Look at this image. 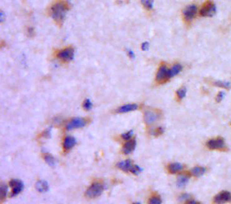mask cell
Returning <instances> with one entry per match:
<instances>
[{"mask_svg":"<svg viewBox=\"0 0 231 204\" xmlns=\"http://www.w3.org/2000/svg\"><path fill=\"white\" fill-rule=\"evenodd\" d=\"M83 108L87 111L90 110L91 108H92V101H91L89 99L85 100V101H84V102H83Z\"/></svg>","mask_w":231,"mask_h":204,"instance_id":"obj_27","label":"cell"},{"mask_svg":"<svg viewBox=\"0 0 231 204\" xmlns=\"http://www.w3.org/2000/svg\"><path fill=\"white\" fill-rule=\"evenodd\" d=\"M133 204H140V202H134Z\"/></svg>","mask_w":231,"mask_h":204,"instance_id":"obj_38","label":"cell"},{"mask_svg":"<svg viewBox=\"0 0 231 204\" xmlns=\"http://www.w3.org/2000/svg\"><path fill=\"white\" fill-rule=\"evenodd\" d=\"M104 189H105V187H104L103 183H100V182H96V183H92L88 188L86 192V195L89 199H94V198L98 197L101 195Z\"/></svg>","mask_w":231,"mask_h":204,"instance_id":"obj_2","label":"cell"},{"mask_svg":"<svg viewBox=\"0 0 231 204\" xmlns=\"http://www.w3.org/2000/svg\"><path fill=\"white\" fill-rule=\"evenodd\" d=\"M162 200L160 198V196H151L148 200V204H161Z\"/></svg>","mask_w":231,"mask_h":204,"instance_id":"obj_26","label":"cell"},{"mask_svg":"<svg viewBox=\"0 0 231 204\" xmlns=\"http://www.w3.org/2000/svg\"><path fill=\"white\" fill-rule=\"evenodd\" d=\"M73 55H74V51L72 47H67L63 50H60L57 53V57L60 59L63 60L64 62H69L73 60Z\"/></svg>","mask_w":231,"mask_h":204,"instance_id":"obj_9","label":"cell"},{"mask_svg":"<svg viewBox=\"0 0 231 204\" xmlns=\"http://www.w3.org/2000/svg\"><path fill=\"white\" fill-rule=\"evenodd\" d=\"M141 49H142V50H144V51H147V50L149 49V43H148V42H143L142 45H141Z\"/></svg>","mask_w":231,"mask_h":204,"instance_id":"obj_33","label":"cell"},{"mask_svg":"<svg viewBox=\"0 0 231 204\" xmlns=\"http://www.w3.org/2000/svg\"><path fill=\"white\" fill-rule=\"evenodd\" d=\"M86 120L85 118H81V117H75L73 119L68 123L67 126H66V129L67 130H73L75 128H83L84 126H86Z\"/></svg>","mask_w":231,"mask_h":204,"instance_id":"obj_6","label":"cell"},{"mask_svg":"<svg viewBox=\"0 0 231 204\" xmlns=\"http://www.w3.org/2000/svg\"><path fill=\"white\" fill-rule=\"evenodd\" d=\"M127 53H128V57L131 58H135V53L132 50H127Z\"/></svg>","mask_w":231,"mask_h":204,"instance_id":"obj_34","label":"cell"},{"mask_svg":"<svg viewBox=\"0 0 231 204\" xmlns=\"http://www.w3.org/2000/svg\"><path fill=\"white\" fill-rule=\"evenodd\" d=\"M176 94H177V97L179 98V100L183 99L185 97V96H186V94H187V88L184 87V86L181 87L177 90Z\"/></svg>","mask_w":231,"mask_h":204,"instance_id":"obj_24","label":"cell"},{"mask_svg":"<svg viewBox=\"0 0 231 204\" xmlns=\"http://www.w3.org/2000/svg\"><path fill=\"white\" fill-rule=\"evenodd\" d=\"M189 197H190V195H189L188 194H183V195H182L181 196H180V199H181V200H183V199H188Z\"/></svg>","mask_w":231,"mask_h":204,"instance_id":"obj_36","label":"cell"},{"mask_svg":"<svg viewBox=\"0 0 231 204\" xmlns=\"http://www.w3.org/2000/svg\"><path fill=\"white\" fill-rule=\"evenodd\" d=\"M224 92H222V91H221V92H219V93L217 94V96H216V101L217 102H220V101H222V99L224 98Z\"/></svg>","mask_w":231,"mask_h":204,"instance_id":"obj_32","label":"cell"},{"mask_svg":"<svg viewBox=\"0 0 231 204\" xmlns=\"http://www.w3.org/2000/svg\"><path fill=\"white\" fill-rule=\"evenodd\" d=\"M76 144V140L73 137H67L65 138L64 143H63V147L66 151H69L73 147H74Z\"/></svg>","mask_w":231,"mask_h":204,"instance_id":"obj_14","label":"cell"},{"mask_svg":"<svg viewBox=\"0 0 231 204\" xmlns=\"http://www.w3.org/2000/svg\"><path fill=\"white\" fill-rule=\"evenodd\" d=\"M185 204H201V203H200V202H197V201L192 200V199H191V200H187Z\"/></svg>","mask_w":231,"mask_h":204,"instance_id":"obj_35","label":"cell"},{"mask_svg":"<svg viewBox=\"0 0 231 204\" xmlns=\"http://www.w3.org/2000/svg\"><path fill=\"white\" fill-rule=\"evenodd\" d=\"M200 15L203 17H212L216 13V7L211 1H206L200 10Z\"/></svg>","mask_w":231,"mask_h":204,"instance_id":"obj_5","label":"cell"},{"mask_svg":"<svg viewBox=\"0 0 231 204\" xmlns=\"http://www.w3.org/2000/svg\"><path fill=\"white\" fill-rule=\"evenodd\" d=\"M36 189L41 193H45L49 191V184L45 180H38L35 184Z\"/></svg>","mask_w":231,"mask_h":204,"instance_id":"obj_15","label":"cell"},{"mask_svg":"<svg viewBox=\"0 0 231 204\" xmlns=\"http://www.w3.org/2000/svg\"><path fill=\"white\" fill-rule=\"evenodd\" d=\"M142 171H143V169L141 168L140 166L132 165V167H131V169H130L129 172H131L132 174H134V175H138L139 173L142 172Z\"/></svg>","mask_w":231,"mask_h":204,"instance_id":"obj_28","label":"cell"},{"mask_svg":"<svg viewBox=\"0 0 231 204\" xmlns=\"http://www.w3.org/2000/svg\"><path fill=\"white\" fill-rule=\"evenodd\" d=\"M51 127H49L48 128H46L43 131V132L42 133V137H45V138H50L51 137Z\"/></svg>","mask_w":231,"mask_h":204,"instance_id":"obj_29","label":"cell"},{"mask_svg":"<svg viewBox=\"0 0 231 204\" xmlns=\"http://www.w3.org/2000/svg\"><path fill=\"white\" fill-rule=\"evenodd\" d=\"M205 172H206V168L203 167H200V166L194 167V168H192L191 171H190L191 175L194 176V177H200L203 174H205Z\"/></svg>","mask_w":231,"mask_h":204,"instance_id":"obj_19","label":"cell"},{"mask_svg":"<svg viewBox=\"0 0 231 204\" xmlns=\"http://www.w3.org/2000/svg\"><path fill=\"white\" fill-rule=\"evenodd\" d=\"M189 179H190V176L187 174H183L181 176H179L177 179V186L179 187H183L186 186L187 183L189 181Z\"/></svg>","mask_w":231,"mask_h":204,"instance_id":"obj_18","label":"cell"},{"mask_svg":"<svg viewBox=\"0 0 231 204\" xmlns=\"http://www.w3.org/2000/svg\"><path fill=\"white\" fill-rule=\"evenodd\" d=\"M159 117L160 115L155 111L148 110L144 113V121L147 125H151L159 119Z\"/></svg>","mask_w":231,"mask_h":204,"instance_id":"obj_11","label":"cell"},{"mask_svg":"<svg viewBox=\"0 0 231 204\" xmlns=\"http://www.w3.org/2000/svg\"><path fill=\"white\" fill-rule=\"evenodd\" d=\"M213 85L217 87L223 88V89H229L231 86L229 82H224V81H215L213 82Z\"/></svg>","mask_w":231,"mask_h":204,"instance_id":"obj_21","label":"cell"},{"mask_svg":"<svg viewBox=\"0 0 231 204\" xmlns=\"http://www.w3.org/2000/svg\"><path fill=\"white\" fill-rule=\"evenodd\" d=\"M164 132V128H162V127H159V128H157L156 129L153 130L151 133H152L153 135H155V136H160V135H162Z\"/></svg>","mask_w":231,"mask_h":204,"instance_id":"obj_31","label":"cell"},{"mask_svg":"<svg viewBox=\"0 0 231 204\" xmlns=\"http://www.w3.org/2000/svg\"><path fill=\"white\" fill-rule=\"evenodd\" d=\"M44 160H45V162H46V163H47L49 166H50V167H53V166H55V163H56L55 159L53 158L51 155H50V154L45 155Z\"/></svg>","mask_w":231,"mask_h":204,"instance_id":"obj_22","label":"cell"},{"mask_svg":"<svg viewBox=\"0 0 231 204\" xmlns=\"http://www.w3.org/2000/svg\"><path fill=\"white\" fill-rule=\"evenodd\" d=\"M10 186L12 187V192H11V197H14L18 195L23 190L24 185L21 180L18 179H11L10 181Z\"/></svg>","mask_w":231,"mask_h":204,"instance_id":"obj_10","label":"cell"},{"mask_svg":"<svg viewBox=\"0 0 231 204\" xmlns=\"http://www.w3.org/2000/svg\"><path fill=\"white\" fill-rule=\"evenodd\" d=\"M7 192H8V187L7 185L2 184L1 185V188H0V198H1V202L5 199L6 196L7 195Z\"/></svg>","mask_w":231,"mask_h":204,"instance_id":"obj_23","label":"cell"},{"mask_svg":"<svg viewBox=\"0 0 231 204\" xmlns=\"http://www.w3.org/2000/svg\"><path fill=\"white\" fill-rule=\"evenodd\" d=\"M132 136H133V131H132V130H131V131H128V132H125V133H123L122 136H121V137H122L123 139L126 140H129L130 139L132 138Z\"/></svg>","mask_w":231,"mask_h":204,"instance_id":"obj_30","label":"cell"},{"mask_svg":"<svg viewBox=\"0 0 231 204\" xmlns=\"http://www.w3.org/2000/svg\"><path fill=\"white\" fill-rule=\"evenodd\" d=\"M196 13H197V7L194 4L189 5L183 10V18L187 22H190L195 17Z\"/></svg>","mask_w":231,"mask_h":204,"instance_id":"obj_8","label":"cell"},{"mask_svg":"<svg viewBox=\"0 0 231 204\" xmlns=\"http://www.w3.org/2000/svg\"><path fill=\"white\" fill-rule=\"evenodd\" d=\"M135 146H136V141H135V139L128 140V142L125 143V145H124L123 152L127 155L130 154V153H132L135 150Z\"/></svg>","mask_w":231,"mask_h":204,"instance_id":"obj_12","label":"cell"},{"mask_svg":"<svg viewBox=\"0 0 231 204\" xmlns=\"http://www.w3.org/2000/svg\"><path fill=\"white\" fill-rule=\"evenodd\" d=\"M183 164L179 163H170L168 166H167V170L171 174H174V173H176V172H180V171L183 170Z\"/></svg>","mask_w":231,"mask_h":204,"instance_id":"obj_16","label":"cell"},{"mask_svg":"<svg viewBox=\"0 0 231 204\" xmlns=\"http://www.w3.org/2000/svg\"><path fill=\"white\" fill-rule=\"evenodd\" d=\"M153 0H141V3L148 11L153 8Z\"/></svg>","mask_w":231,"mask_h":204,"instance_id":"obj_25","label":"cell"},{"mask_svg":"<svg viewBox=\"0 0 231 204\" xmlns=\"http://www.w3.org/2000/svg\"><path fill=\"white\" fill-rule=\"evenodd\" d=\"M206 147L210 150H219V151H226V150L224 139L222 137H216V138L209 140L206 143Z\"/></svg>","mask_w":231,"mask_h":204,"instance_id":"obj_3","label":"cell"},{"mask_svg":"<svg viewBox=\"0 0 231 204\" xmlns=\"http://www.w3.org/2000/svg\"><path fill=\"white\" fill-rule=\"evenodd\" d=\"M171 73H170V69L167 68L166 65L163 64L160 66L156 74V82L159 83H164L168 81L171 78Z\"/></svg>","mask_w":231,"mask_h":204,"instance_id":"obj_4","label":"cell"},{"mask_svg":"<svg viewBox=\"0 0 231 204\" xmlns=\"http://www.w3.org/2000/svg\"><path fill=\"white\" fill-rule=\"evenodd\" d=\"M182 69H183V67H182L181 65L178 64V63L174 65V66L170 69V73H171V77L176 76V75H178L179 73L182 71Z\"/></svg>","mask_w":231,"mask_h":204,"instance_id":"obj_20","label":"cell"},{"mask_svg":"<svg viewBox=\"0 0 231 204\" xmlns=\"http://www.w3.org/2000/svg\"><path fill=\"white\" fill-rule=\"evenodd\" d=\"M67 10V3L64 2H57L50 8V15L58 24H61L64 21Z\"/></svg>","mask_w":231,"mask_h":204,"instance_id":"obj_1","label":"cell"},{"mask_svg":"<svg viewBox=\"0 0 231 204\" xmlns=\"http://www.w3.org/2000/svg\"><path fill=\"white\" fill-rule=\"evenodd\" d=\"M132 166V161L130 160H126L125 161H121L117 163V167H119L120 170L124 171V172H129L131 167Z\"/></svg>","mask_w":231,"mask_h":204,"instance_id":"obj_17","label":"cell"},{"mask_svg":"<svg viewBox=\"0 0 231 204\" xmlns=\"http://www.w3.org/2000/svg\"><path fill=\"white\" fill-rule=\"evenodd\" d=\"M28 33L30 34V36H32L34 34V29L31 28V27L28 28Z\"/></svg>","mask_w":231,"mask_h":204,"instance_id":"obj_37","label":"cell"},{"mask_svg":"<svg viewBox=\"0 0 231 204\" xmlns=\"http://www.w3.org/2000/svg\"><path fill=\"white\" fill-rule=\"evenodd\" d=\"M137 108H138V105L136 104H128V105H123V106L120 107L117 110H116V112L118 113H125V112L136 110Z\"/></svg>","mask_w":231,"mask_h":204,"instance_id":"obj_13","label":"cell"},{"mask_svg":"<svg viewBox=\"0 0 231 204\" xmlns=\"http://www.w3.org/2000/svg\"><path fill=\"white\" fill-rule=\"evenodd\" d=\"M229 202H231V193L227 191L220 192L214 198V202L215 204H224Z\"/></svg>","mask_w":231,"mask_h":204,"instance_id":"obj_7","label":"cell"}]
</instances>
